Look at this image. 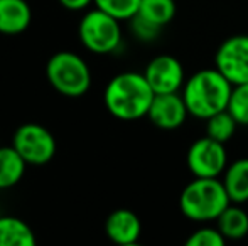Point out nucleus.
<instances>
[{"mask_svg": "<svg viewBox=\"0 0 248 246\" xmlns=\"http://www.w3.org/2000/svg\"><path fill=\"white\" fill-rule=\"evenodd\" d=\"M27 162L14 147H0V189L19 184L24 177Z\"/></svg>", "mask_w": 248, "mask_h": 246, "instance_id": "obj_15", "label": "nucleus"}, {"mask_svg": "<svg viewBox=\"0 0 248 246\" xmlns=\"http://www.w3.org/2000/svg\"><path fill=\"white\" fill-rule=\"evenodd\" d=\"M137 14L164 27L176 15V2L174 0H140Z\"/></svg>", "mask_w": 248, "mask_h": 246, "instance_id": "obj_17", "label": "nucleus"}, {"mask_svg": "<svg viewBox=\"0 0 248 246\" xmlns=\"http://www.w3.org/2000/svg\"><path fill=\"white\" fill-rule=\"evenodd\" d=\"M230 204L228 192L218 177H196L179 196L181 213L196 223L216 221Z\"/></svg>", "mask_w": 248, "mask_h": 246, "instance_id": "obj_3", "label": "nucleus"}, {"mask_svg": "<svg viewBox=\"0 0 248 246\" xmlns=\"http://www.w3.org/2000/svg\"><path fill=\"white\" fill-rule=\"evenodd\" d=\"M155 96L145 79L144 72H120L105 88V106L118 120L132 122L147 116L152 100Z\"/></svg>", "mask_w": 248, "mask_h": 246, "instance_id": "obj_1", "label": "nucleus"}, {"mask_svg": "<svg viewBox=\"0 0 248 246\" xmlns=\"http://www.w3.org/2000/svg\"><path fill=\"white\" fill-rule=\"evenodd\" d=\"M228 197L232 203L242 204L248 201V159H238L225 169L223 177Z\"/></svg>", "mask_w": 248, "mask_h": 246, "instance_id": "obj_13", "label": "nucleus"}, {"mask_svg": "<svg viewBox=\"0 0 248 246\" xmlns=\"http://www.w3.org/2000/svg\"><path fill=\"white\" fill-rule=\"evenodd\" d=\"M36 236L22 219L14 216L0 217V246H34Z\"/></svg>", "mask_w": 248, "mask_h": 246, "instance_id": "obj_14", "label": "nucleus"}, {"mask_svg": "<svg viewBox=\"0 0 248 246\" xmlns=\"http://www.w3.org/2000/svg\"><path fill=\"white\" fill-rule=\"evenodd\" d=\"M93 3L118 20H130L140 7V0H93Z\"/></svg>", "mask_w": 248, "mask_h": 246, "instance_id": "obj_20", "label": "nucleus"}, {"mask_svg": "<svg viewBox=\"0 0 248 246\" xmlns=\"http://www.w3.org/2000/svg\"><path fill=\"white\" fill-rule=\"evenodd\" d=\"M236 125L238 123L233 118L232 113L228 110H223V112H218L206 118V135L221 144H226L235 135Z\"/></svg>", "mask_w": 248, "mask_h": 246, "instance_id": "obj_18", "label": "nucleus"}, {"mask_svg": "<svg viewBox=\"0 0 248 246\" xmlns=\"http://www.w3.org/2000/svg\"><path fill=\"white\" fill-rule=\"evenodd\" d=\"M12 147L29 165H46L56 154V140L46 127L24 123L16 130Z\"/></svg>", "mask_w": 248, "mask_h": 246, "instance_id": "obj_6", "label": "nucleus"}, {"mask_svg": "<svg viewBox=\"0 0 248 246\" xmlns=\"http://www.w3.org/2000/svg\"><path fill=\"white\" fill-rule=\"evenodd\" d=\"M32 12L26 0H0V34L17 36L27 30Z\"/></svg>", "mask_w": 248, "mask_h": 246, "instance_id": "obj_12", "label": "nucleus"}, {"mask_svg": "<svg viewBox=\"0 0 248 246\" xmlns=\"http://www.w3.org/2000/svg\"><path fill=\"white\" fill-rule=\"evenodd\" d=\"M78 34L83 46L95 54L113 53L122 43L120 20L98 7L83 15L79 20Z\"/></svg>", "mask_w": 248, "mask_h": 246, "instance_id": "obj_5", "label": "nucleus"}, {"mask_svg": "<svg viewBox=\"0 0 248 246\" xmlns=\"http://www.w3.org/2000/svg\"><path fill=\"white\" fill-rule=\"evenodd\" d=\"M216 228L226 240H242L248 234V214L240 206L230 204L216 219Z\"/></svg>", "mask_w": 248, "mask_h": 246, "instance_id": "obj_16", "label": "nucleus"}, {"mask_svg": "<svg viewBox=\"0 0 248 246\" xmlns=\"http://www.w3.org/2000/svg\"><path fill=\"white\" fill-rule=\"evenodd\" d=\"M145 79L155 95L160 93H179L184 86V68L179 59L169 54L155 56L144 71Z\"/></svg>", "mask_w": 248, "mask_h": 246, "instance_id": "obj_9", "label": "nucleus"}, {"mask_svg": "<svg viewBox=\"0 0 248 246\" xmlns=\"http://www.w3.org/2000/svg\"><path fill=\"white\" fill-rule=\"evenodd\" d=\"M216 69L232 85L248 83V36H233L219 44L215 58Z\"/></svg>", "mask_w": 248, "mask_h": 246, "instance_id": "obj_8", "label": "nucleus"}, {"mask_svg": "<svg viewBox=\"0 0 248 246\" xmlns=\"http://www.w3.org/2000/svg\"><path fill=\"white\" fill-rule=\"evenodd\" d=\"M233 85L218 69H199L183 86V98L189 115L209 118L228 108Z\"/></svg>", "mask_w": 248, "mask_h": 246, "instance_id": "obj_2", "label": "nucleus"}, {"mask_svg": "<svg viewBox=\"0 0 248 246\" xmlns=\"http://www.w3.org/2000/svg\"><path fill=\"white\" fill-rule=\"evenodd\" d=\"M189 115L184 103L183 95L179 93H160L152 100L149 108V120L160 130H176L186 122Z\"/></svg>", "mask_w": 248, "mask_h": 246, "instance_id": "obj_10", "label": "nucleus"}, {"mask_svg": "<svg viewBox=\"0 0 248 246\" xmlns=\"http://www.w3.org/2000/svg\"><path fill=\"white\" fill-rule=\"evenodd\" d=\"M130 29L134 32V36L137 37L139 41H144V43H150V41H155L160 34V29L162 27L154 24L152 20L145 19V17L135 14L130 19Z\"/></svg>", "mask_w": 248, "mask_h": 246, "instance_id": "obj_22", "label": "nucleus"}, {"mask_svg": "<svg viewBox=\"0 0 248 246\" xmlns=\"http://www.w3.org/2000/svg\"><path fill=\"white\" fill-rule=\"evenodd\" d=\"M58 2L68 10H83L90 3H93V0H58Z\"/></svg>", "mask_w": 248, "mask_h": 246, "instance_id": "obj_23", "label": "nucleus"}, {"mask_svg": "<svg viewBox=\"0 0 248 246\" xmlns=\"http://www.w3.org/2000/svg\"><path fill=\"white\" fill-rule=\"evenodd\" d=\"M46 76L56 91L69 98H79L92 86V71L86 61L69 51L52 54L46 66Z\"/></svg>", "mask_w": 248, "mask_h": 246, "instance_id": "obj_4", "label": "nucleus"}, {"mask_svg": "<svg viewBox=\"0 0 248 246\" xmlns=\"http://www.w3.org/2000/svg\"><path fill=\"white\" fill-rule=\"evenodd\" d=\"M187 169L194 177H219L226 169L225 144L211 137H202L193 142L187 150Z\"/></svg>", "mask_w": 248, "mask_h": 246, "instance_id": "obj_7", "label": "nucleus"}, {"mask_svg": "<svg viewBox=\"0 0 248 246\" xmlns=\"http://www.w3.org/2000/svg\"><path fill=\"white\" fill-rule=\"evenodd\" d=\"M228 110L238 125H248V83L233 85Z\"/></svg>", "mask_w": 248, "mask_h": 246, "instance_id": "obj_19", "label": "nucleus"}, {"mask_svg": "<svg viewBox=\"0 0 248 246\" xmlns=\"http://www.w3.org/2000/svg\"><path fill=\"white\" fill-rule=\"evenodd\" d=\"M105 233L117 245H135L142 234L140 219L134 211L117 209L105 221Z\"/></svg>", "mask_w": 248, "mask_h": 246, "instance_id": "obj_11", "label": "nucleus"}, {"mask_svg": "<svg viewBox=\"0 0 248 246\" xmlns=\"http://www.w3.org/2000/svg\"><path fill=\"white\" fill-rule=\"evenodd\" d=\"M226 238L218 228H199L186 240V246H225Z\"/></svg>", "mask_w": 248, "mask_h": 246, "instance_id": "obj_21", "label": "nucleus"}]
</instances>
